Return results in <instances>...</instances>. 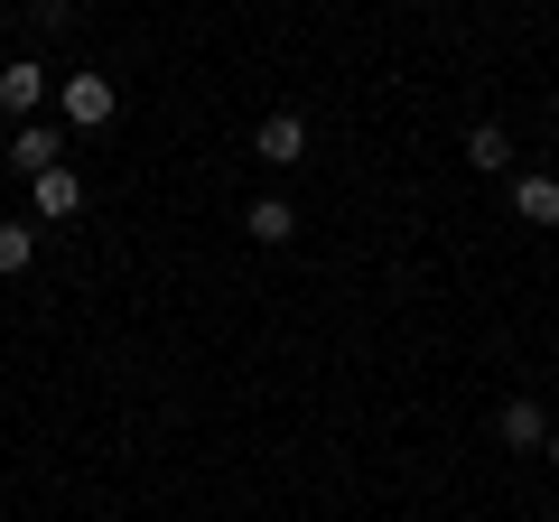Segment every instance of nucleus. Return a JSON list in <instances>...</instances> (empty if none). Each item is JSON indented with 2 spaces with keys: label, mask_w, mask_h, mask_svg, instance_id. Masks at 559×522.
I'll return each instance as SVG.
<instances>
[{
  "label": "nucleus",
  "mask_w": 559,
  "mask_h": 522,
  "mask_svg": "<svg viewBox=\"0 0 559 522\" xmlns=\"http://www.w3.org/2000/svg\"><path fill=\"white\" fill-rule=\"evenodd\" d=\"M28 20H38V28H66V20H75V0H28Z\"/></svg>",
  "instance_id": "9b49d317"
},
{
  "label": "nucleus",
  "mask_w": 559,
  "mask_h": 522,
  "mask_svg": "<svg viewBox=\"0 0 559 522\" xmlns=\"http://www.w3.org/2000/svg\"><path fill=\"white\" fill-rule=\"evenodd\" d=\"M57 112L75 121V131H103V121L121 112V94H112V75H66L57 84Z\"/></svg>",
  "instance_id": "f257e3e1"
},
{
  "label": "nucleus",
  "mask_w": 559,
  "mask_h": 522,
  "mask_svg": "<svg viewBox=\"0 0 559 522\" xmlns=\"http://www.w3.org/2000/svg\"><path fill=\"white\" fill-rule=\"evenodd\" d=\"M242 234H252V242H289V234H299L289 197H252V205H242Z\"/></svg>",
  "instance_id": "423d86ee"
},
{
  "label": "nucleus",
  "mask_w": 559,
  "mask_h": 522,
  "mask_svg": "<svg viewBox=\"0 0 559 522\" xmlns=\"http://www.w3.org/2000/svg\"><path fill=\"white\" fill-rule=\"evenodd\" d=\"M28 205H38V224H75L84 215V178L75 168H47V178H28Z\"/></svg>",
  "instance_id": "7ed1b4c3"
},
{
  "label": "nucleus",
  "mask_w": 559,
  "mask_h": 522,
  "mask_svg": "<svg viewBox=\"0 0 559 522\" xmlns=\"http://www.w3.org/2000/svg\"><path fill=\"white\" fill-rule=\"evenodd\" d=\"M0 159L20 168V178H47V168H66V159H57V131H47V121H20V131H10V150H0Z\"/></svg>",
  "instance_id": "39448f33"
},
{
  "label": "nucleus",
  "mask_w": 559,
  "mask_h": 522,
  "mask_svg": "<svg viewBox=\"0 0 559 522\" xmlns=\"http://www.w3.org/2000/svg\"><path fill=\"white\" fill-rule=\"evenodd\" d=\"M550 522H559V503H550Z\"/></svg>",
  "instance_id": "ddd939ff"
},
{
  "label": "nucleus",
  "mask_w": 559,
  "mask_h": 522,
  "mask_svg": "<svg viewBox=\"0 0 559 522\" xmlns=\"http://www.w3.org/2000/svg\"><path fill=\"white\" fill-rule=\"evenodd\" d=\"M38 103H47V66L38 57H10V66H0V112L38 121Z\"/></svg>",
  "instance_id": "20e7f679"
},
{
  "label": "nucleus",
  "mask_w": 559,
  "mask_h": 522,
  "mask_svg": "<svg viewBox=\"0 0 559 522\" xmlns=\"http://www.w3.org/2000/svg\"><path fill=\"white\" fill-rule=\"evenodd\" d=\"M513 215L522 224H559V178H513Z\"/></svg>",
  "instance_id": "6e6552de"
},
{
  "label": "nucleus",
  "mask_w": 559,
  "mask_h": 522,
  "mask_svg": "<svg viewBox=\"0 0 559 522\" xmlns=\"http://www.w3.org/2000/svg\"><path fill=\"white\" fill-rule=\"evenodd\" d=\"M252 159H261V168H299V159H308V121H299V112H271V121L252 131Z\"/></svg>",
  "instance_id": "f03ea898"
},
{
  "label": "nucleus",
  "mask_w": 559,
  "mask_h": 522,
  "mask_svg": "<svg viewBox=\"0 0 559 522\" xmlns=\"http://www.w3.org/2000/svg\"><path fill=\"white\" fill-rule=\"evenodd\" d=\"M503 448H540V439H550V420H540V402H503Z\"/></svg>",
  "instance_id": "1a4fd4ad"
},
{
  "label": "nucleus",
  "mask_w": 559,
  "mask_h": 522,
  "mask_svg": "<svg viewBox=\"0 0 559 522\" xmlns=\"http://www.w3.org/2000/svg\"><path fill=\"white\" fill-rule=\"evenodd\" d=\"M540 458H550V466H559V429H550V439H540Z\"/></svg>",
  "instance_id": "f8f14e48"
},
{
  "label": "nucleus",
  "mask_w": 559,
  "mask_h": 522,
  "mask_svg": "<svg viewBox=\"0 0 559 522\" xmlns=\"http://www.w3.org/2000/svg\"><path fill=\"white\" fill-rule=\"evenodd\" d=\"M38 261V224H0V281H20Z\"/></svg>",
  "instance_id": "9d476101"
},
{
  "label": "nucleus",
  "mask_w": 559,
  "mask_h": 522,
  "mask_svg": "<svg viewBox=\"0 0 559 522\" xmlns=\"http://www.w3.org/2000/svg\"><path fill=\"white\" fill-rule=\"evenodd\" d=\"M466 168H485V178H503V168H513V141H503V121H476V131H466Z\"/></svg>",
  "instance_id": "0eeeda50"
}]
</instances>
